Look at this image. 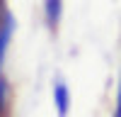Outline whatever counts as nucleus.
<instances>
[{
  "label": "nucleus",
  "instance_id": "nucleus-4",
  "mask_svg": "<svg viewBox=\"0 0 121 117\" xmlns=\"http://www.w3.org/2000/svg\"><path fill=\"white\" fill-rule=\"evenodd\" d=\"M5 105H7V81L0 78V115L5 112Z\"/></svg>",
  "mask_w": 121,
  "mask_h": 117
},
{
  "label": "nucleus",
  "instance_id": "nucleus-2",
  "mask_svg": "<svg viewBox=\"0 0 121 117\" xmlns=\"http://www.w3.org/2000/svg\"><path fill=\"white\" fill-rule=\"evenodd\" d=\"M53 100H56L58 117H65L68 110H70V93H68V85L65 83H56V88H53Z\"/></svg>",
  "mask_w": 121,
  "mask_h": 117
},
{
  "label": "nucleus",
  "instance_id": "nucleus-5",
  "mask_svg": "<svg viewBox=\"0 0 121 117\" xmlns=\"http://www.w3.org/2000/svg\"><path fill=\"white\" fill-rule=\"evenodd\" d=\"M116 117H121V85H119V100H116Z\"/></svg>",
  "mask_w": 121,
  "mask_h": 117
},
{
  "label": "nucleus",
  "instance_id": "nucleus-1",
  "mask_svg": "<svg viewBox=\"0 0 121 117\" xmlns=\"http://www.w3.org/2000/svg\"><path fill=\"white\" fill-rule=\"evenodd\" d=\"M15 32V20L10 12H5L3 22H0V68H3V61H5V51H7V44H10V37Z\"/></svg>",
  "mask_w": 121,
  "mask_h": 117
},
{
  "label": "nucleus",
  "instance_id": "nucleus-3",
  "mask_svg": "<svg viewBox=\"0 0 121 117\" xmlns=\"http://www.w3.org/2000/svg\"><path fill=\"white\" fill-rule=\"evenodd\" d=\"M60 15H63V0H44V17L51 29L58 27Z\"/></svg>",
  "mask_w": 121,
  "mask_h": 117
}]
</instances>
